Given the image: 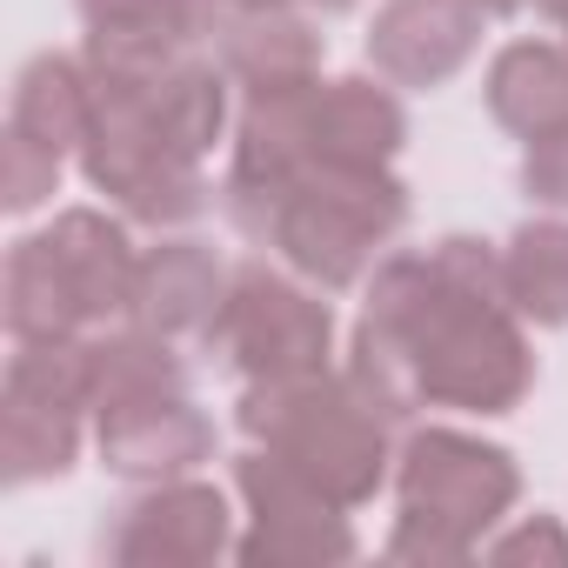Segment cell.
Listing matches in <instances>:
<instances>
[{
	"label": "cell",
	"mask_w": 568,
	"mask_h": 568,
	"mask_svg": "<svg viewBox=\"0 0 568 568\" xmlns=\"http://www.w3.org/2000/svg\"><path fill=\"white\" fill-rule=\"evenodd\" d=\"M315 14H348V8H362V0H308Z\"/></svg>",
	"instance_id": "32"
},
{
	"label": "cell",
	"mask_w": 568,
	"mask_h": 568,
	"mask_svg": "<svg viewBox=\"0 0 568 568\" xmlns=\"http://www.w3.org/2000/svg\"><path fill=\"white\" fill-rule=\"evenodd\" d=\"M8 395H28V402H54V408H81V415H94V362H88V335L14 342Z\"/></svg>",
	"instance_id": "24"
},
{
	"label": "cell",
	"mask_w": 568,
	"mask_h": 568,
	"mask_svg": "<svg viewBox=\"0 0 568 568\" xmlns=\"http://www.w3.org/2000/svg\"><path fill=\"white\" fill-rule=\"evenodd\" d=\"M227 14H261V8H295V0H221Z\"/></svg>",
	"instance_id": "30"
},
{
	"label": "cell",
	"mask_w": 568,
	"mask_h": 568,
	"mask_svg": "<svg viewBox=\"0 0 568 568\" xmlns=\"http://www.w3.org/2000/svg\"><path fill=\"white\" fill-rule=\"evenodd\" d=\"M8 128L41 141L48 154L74 161L88 128H94V74L81 54H34L21 74H14V101H8Z\"/></svg>",
	"instance_id": "18"
},
{
	"label": "cell",
	"mask_w": 568,
	"mask_h": 568,
	"mask_svg": "<svg viewBox=\"0 0 568 568\" xmlns=\"http://www.w3.org/2000/svg\"><path fill=\"white\" fill-rule=\"evenodd\" d=\"M227 261L194 241V234H161L154 247H141V274H134V315L141 328L168 335V342H207L221 295H227Z\"/></svg>",
	"instance_id": "15"
},
{
	"label": "cell",
	"mask_w": 568,
	"mask_h": 568,
	"mask_svg": "<svg viewBox=\"0 0 568 568\" xmlns=\"http://www.w3.org/2000/svg\"><path fill=\"white\" fill-rule=\"evenodd\" d=\"M315 168L308 148V121H302V94L281 101H241L234 114V141H227V174H221V207L247 241H267L281 201L295 194V181Z\"/></svg>",
	"instance_id": "9"
},
{
	"label": "cell",
	"mask_w": 568,
	"mask_h": 568,
	"mask_svg": "<svg viewBox=\"0 0 568 568\" xmlns=\"http://www.w3.org/2000/svg\"><path fill=\"white\" fill-rule=\"evenodd\" d=\"M234 495H241L234 561L247 568H342L362 555L348 508L328 501L308 475H295L274 448L247 442L234 455Z\"/></svg>",
	"instance_id": "7"
},
{
	"label": "cell",
	"mask_w": 568,
	"mask_h": 568,
	"mask_svg": "<svg viewBox=\"0 0 568 568\" xmlns=\"http://www.w3.org/2000/svg\"><path fill=\"white\" fill-rule=\"evenodd\" d=\"M94 455L108 475L121 481H174V475H201V462H214V415L187 395H141V402H114L94 415Z\"/></svg>",
	"instance_id": "10"
},
{
	"label": "cell",
	"mask_w": 568,
	"mask_h": 568,
	"mask_svg": "<svg viewBox=\"0 0 568 568\" xmlns=\"http://www.w3.org/2000/svg\"><path fill=\"white\" fill-rule=\"evenodd\" d=\"M481 21L475 0H388L368 28V68L408 94L448 88L481 48Z\"/></svg>",
	"instance_id": "11"
},
{
	"label": "cell",
	"mask_w": 568,
	"mask_h": 568,
	"mask_svg": "<svg viewBox=\"0 0 568 568\" xmlns=\"http://www.w3.org/2000/svg\"><path fill=\"white\" fill-rule=\"evenodd\" d=\"M475 8H481L488 21H501V14H521V8H535V0H475Z\"/></svg>",
	"instance_id": "29"
},
{
	"label": "cell",
	"mask_w": 568,
	"mask_h": 568,
	"mask_svg": "<svg viewBox=\"0 0 568 568\" xmlns=\"http://www.w3.org/2000/svg\"><path fill=\"white\" fill-rule=\"evenodd\" d=\"M362 288V315L415 355L428 408L495 422L535 395V342L508 302L495 241L442 234L428 247H388Z\"/></svg>",
	"instance_id": "1"
},
{
	"label": "cell",
	"mask_w": 568,
	"mask_h": 568,
	"mask_svg": "<svg viewBox=\"0 0 568 568\" xmlns=\"http://www.w3.org/2000/svg\"><path fill=\"white\" fill-rule=\"evenodd\" d=\"M234 501L227 488L201 481V475H174V481H141L101 528V555L114 568H207L221 555H234Z\"/></svg>",
	"instance_id": "8"
},
{
	"label": "cell",
	"mask_w": 568,
	"mask_h": 568,
	"mask_svg": "<svg viewBox=\"0 0 568 568\" xmlns=\"http://www.w3.org/2000/svg\"><path fill=\"white\" fill-rule=\"evenodd\" d=\"M41 247L54 254L68 295L81 308L88 328H108V322H128L134 315V274H141V247L128 234V214H108V207H61L48 227H41Z\"/></svg>",
	"instance_id": "12"
},
{
	"label": "cell",
	"mask_w": 568,
	"mask_h": 568,
	"mask_svg": "<svg viewBox=\"0 0 568 568\" xmlns=\"http://www.w3.org/2000/svg\"><path fill=\"white\" fill-rule=\"evenodd\" d=\"M308 148L328 168H395L408 148V108L402 88L382 74H335L302 94Z\"/></svg>",
	"instance_id": "13"
},
{
	"label": "cell",
	"mask_w": 568,
	"mask_h": 568,
	"mask_svg": "<svg viewBox=\"0 0 568 568\" xmlns=\"http://www.w3.org/2000/svg\"><path fill=\"white\" fill-rule=\"evenodd\" d=\"M521 194L548 214H568V128L521 141Z\"/></svg>",
	"instance_id": "27"
},
{
	"label": "cell",
	"mask_w": 568,
	"mask_h": 568,
	"mask_svg": "<svg viewBox=\"0 0 568 568\" xmlns=\"http://www.w3.org/2000/svg\"><path fill=\"white\" fill-rule=\"evenodd\" d=\"M61 168H68L61 154H48L41 141L8 128V141H0V207H8V214H34L61 187Z\"/></svg>",
	"instance_id": "25"
},
{
	"label": "cell",
	"mask_w": 568,
	"mask_h": 568,
	"mask_svg": "<svg viewBox=\"0 0 568 568\" xmlns=\"http://www.w3.org/2000/svg\"><path fill=\"white\" fill-rule=\"evenodd\" d=\"M81 442H88L81 408H54V402H28L0 388V481L8 488L61 481L81 462Z\"/></svg>",
	"instance_id": "19"
},
{
	"label": "cell",
	"mask_w": 568,
	"mask_h": 568,
	"mask_svg": "<svg viewBox=\"0 0 568 568\" xmlns=\"http://www.w3.org/2000/svg\"><path fill=\"white\" fill-rule=\"evenodd\" d=\"M234 428L254 448H274L295 475H308L328 501L348 515L368 508L395 481V422L362 402V388L342 368L315 375H274V382H241Z\"/></svg>",
	"instance_id": "2"
},
{
	"label": "cell",
	"mask_w": 568,
	"mask_h": 568,
	"mask_svg": "<svg viewBox=\"0 0 568 568\" xmlns=\"http://www.w3.org/2000/svg\"><path fill=\"white\" fill-rule=\"evenodd\" d=\"M408 181L395 168H328L315 161L281 201L267 247L322 295H348L408 227Z\"/></svg>",
	"instance_id": "4"
},
{
	"label": "cell",
	"mask_w": 568,
	"mask_h": 568,
	"mask_svg": "<svg viewBox=\"0 0 568 568\" xmlns=\"http://www.w3.org/2000/svg\"><path fill=\"white\" fill-rule=\"evenodd\" d=\"M488 561H568V528L555 515H508L488 541H481Z\"/></svg>",
	"instance_id": "26"
},
{
	"label": "cell",
	"mask_w": 568,
	"mask_h": 568,
	"mask_svg": "<svg viewBox=\"0 0 568 568\" xmlns=\"http://www.w3.org/2000/svg\"><path fill=\"white\" fill-rule=\"evenodd\" d=\"M214 61L227 68L241 101H281V94H308L322 81L328 41L295 8H261V14H227L221 21Z\"/></svg>",
	"instance_id": "14"
},
{
	"label": "cell",
	"mask_w": 568,
	"mask_h": 568,
	"mask_svg": "<svg viewBox=\"0 0 568 568\" xmlns=\"http://www.w3.org/2000/svg\"><path fill=\"white\" fill-rule=\"evenodd\" d=\"M342 375L362 388V402L368 408H382L395 428H408V422H422L428 415V395H422V375H415V355L382 328V322H355V335H348V362H342Z\"/></svg>",
	"instance_id": "23"
},
{
	"label": "cell",
	"mask_w": 568,
	"mask_h": 568,
	"mask_svg": "<svg viewBox=\"0 0 568 568\" xmlns=\"http://www.w3.org/2000/svg\"><path fill=\"white\" fill-rule=\"evenodd\" d=\"M81 8V21L88 28H121V21H148V28H161L154 21V0H74ZM168 34V28H161Z\"/></svg>",
	"instance_id": "28"
},
{
	"label": "cell",
	"mask_w": 568,
	"mask_h": 568,
	"mask_svg": "<svg viewBox=\"0 0 568 568\" xmlns=\"http://www.w3.org/2000/svg\"><path fill=\"white\" fill-rule=\"evenodd\" d=\"M207 355L234 382H274V375L335 368V308L288 261L281 267L274 261H241L227 274L221 315L207 328Z\"/></svg>",
	"instance_id": "5"
},
{
	"label": "cell",
	"mask_w": 568,
	"mask_h": 568,
	"mask_svg": "<svg viewBox=\"0 0 568 568\" xmlns=\"http://www.w3.org/2000/svg\"><path fill=\"white\" fill-rule=\"evenodd\" d=\"M508 302L528 328H568V214H535L501 241Z\"/></svg>",
	"instance_id": "21"
},
{
	"label": "cell",
	"mask_w": 568,
	"mask_h": 568,
	"mask_svg": "<svg viewBox=\"0 0 568 568\" xmlns=\"http://www.w3.org/2000/svg\"><path fill=\"white\" fill-rule=\"evenodd\" d=\"M121 94V88H114ZM141 114L154 121V134L181 154V161H207L227 134H234V81L221 61H201V54H181L154 88L134 94Z\"/></svg>",
	"instance_id": "17"
},
{
	"label": "cell",
	"mask_w": 568,
	"mask_h": 568,
	"mask_svg": "<svg viewBox=\"0 0 568 568\" xmlns=\"http://www.w3.org/2000/svg\"><path fill=\"white\" fill-rule=\"evenodd\" d=\"M395 528L382 541L388 561H415V568H455L475 561L481 541L515 515L521 501V462L515 448L428 422L408 428V442L395 448Z\"/></svg>",
	"instance_id": "3"
},
{
	"label": "cell",
	"mask_w": 568,
	"mask_h": 568,
	"mask_svg": "<svg viewBox=\"0 0 568 568\" xmlns=\"http://www.w3.org/2000/svg\"><path fill=\"white\" fill-rule=\"evenodd\" d=\"M535 14L555 21V28H568V0H535Z\"/></svg>",
	"instance_id": "31"
},
{
	"label": "cell",
	"mask_w": 568,
	"mask_h": 568,
	"mask_svg": "<svg viewBox=\"0 0 568 568\" xmlns=\"http://www.w3.org/2000/svg\"><path fill=\"white\" fill-rule=\"evenodd\" d=\"M74 161H81V181L94 194H108V207L128 214V221H141V227L174 234V227H187V221H201L214 207V187H207L201 161H181L154 134V121L141 114V101L114 94L101 81H94V128H88V141H81Z\"/></svg>",
	"instance_id": "6"
},
{
	"label": "cell",
	"mask_w": 568,
	"mask_h": 568,
	"mask_svg": "<svg viewBox=\"0 0 568 568\" xmlns=\"http://www.w3.org/2000/svg\"><path fill=\"white\" fill-rule=\"evenodd\" d=\"M481 108L501 134L541 141L568 128V41H508L481 74Z\"/></svg>",
	"instance_id": "16"
},
{
	"label": "cell",
	"mask_w": 568,
	"mask_h": 568,
	"mask_svg": "<svg viewBox=\"0 0 568 568\" xmlns=\"http://www.w3.org/2000/svg\"><path fill=\"white\" fill-rule=\"evenodd\" d=\"M0 322L14 342H54V335H88L68 281L54 267V254L41 247V234H21L0 267Z\"/></svg>",
	"instance_id": "22"
},
{
	"label": "cell",
	"mask_w": 568,
	"mask_h": 568,
	"mask_svg": "<svg viewBox=\"0 0 568 568\" xmlns=\"http://www.w3.org/2000/svg\"><path fill=\"white\" fill-rule=\"evenodd\" d=\"M88 362H94V415L114 408V402H141V395L187 388L181 342H168V335H154L141 322L88 328Z\"/></svg>",
	"instance_id": "20"
},
{
	"label": "cell",
	"mask_w": 568,
	"mask_h": 568,
	"mask_svg": "<svg viewBox=\"0 0 568 568\" xmlns=\"http://www.w3.org/2000/svg\"><path fill=\"white\" fill-rule=\"evenodd\" d=\"M561 34H568V28H561Z\"/></svg>",
	"instance_id": "33"
}]
</instances>
